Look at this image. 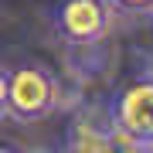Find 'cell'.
I'll use <instances>...</instances> for the list:
<instances>
[{
  "mask_svg": "<svg viewBox=\"0 0 153 153\" xmlns=\"http://www.w3.org/2000/svg\"><path fill=\"white\" fill-rule=\"evenodd\" d=\"M51 17H55V31L61 41L75 48H95L99 41L109 38L119 14L109 0H58Z\"/></svg>",
  "mask_w": 153,
  "mask_h": 153,
  "instance_id": "6da1fadb",
  "label": "cell"
},
{
  "mask_svg": "<svg viewBox=\"0 0 153 153\" xmlns=\"http://www.w3.org/2000/svg\"><path fill=\"white\" fill-rule=\"evenodd\" d=\"M61 88L44 65L24 61L10 71V119L17 123H38L41 116L55 112Z\"/></svg>",
  "mask_w": 153,
  "mask_h": 153,
  "instance_id": "7a4b0ae2",
  "label": "cell"
},
{
  "mask_svg": "<svg viewBox=\"0 0 153 153\" xmlns=\"http://www.w3.org/2000/svg\"><path fill=\"white\" fill-rule=\"evenodd\" d=\"M109 126L119 136L153 150V78H136L109 102Z\"/></svg>",
  "mask_w": 153,
  "mask_h": 153,
  "instance_id": "3957f363",
  "label": "cell"
},
{
  "mask_svg": "<svg viewBox=\"0 0 153 153\" xmlns=\"http://www.w3.org/2000/svg\"><path fill=\"white\" fill-rule=\"evenodd\" d=\"M61 153H116L109 126H99L88 116L71 119L68 129H65V150Z\"/></svg>",
  "mask_w": 153,
  "mask_h": 153,
  "instance_id": "277c9868",
  "label": "cell"
},
{
  "mask_svg": "<svg viewBox=\"0 0 153 153\" xmlns=\"http://www.w3.org/2000/svg\"><path fill=\"white\" fill-rule=\"evenodd\" d=\"M116 7V14H129V17H153V0H109Z\"/></svg>",
  "mask_w": 153,
  "mask_h": 153,
  "instance_id": "5b68a950",
  "label": "cell"
},
{
  "mask_svg": "<svg viewBox=\"0 0 153 153\" xmlns=\"http://www.w3.org/2000/svg\"><path fill=\"white\" fill-rule=\"evenodd\" d=\"M0 119H10V71L0 68Z\"/></svg>",
  "mask_w": 153,
  "mask_h": 153,
  "instance_id": "8992f818",
  "label": "cell"
},
{
  "mask_svg": "<svg viewBox=\"0 0 153 153\" xmlns=\"http://www.w3.org/2000/svg\"><path fill=\"white\" fill-rule=\"evenodd\" d=\"M143 75H146V78H153V51L146 55V65H143Z\"/></svg>",
  "mask_w": 153,
  "mask_h": 153,
  "instance_id": "52a82bcc",
  "label": "cell"
},
{
  "mask_svg": "<svg viewBox=\"0 0 153 153\" xmlns=\"http://www.w3.org/2000/svg\"><path fill=\"white\" fill-rule=\"evenodd\" d=\"M0 153H27V150H17V146H4V143H0Z\"/></svg>",
  "mask_w": 153,
  "mask_h": 153,
  "instance_id": "ba28073f",
  "label": "cell"
}]
</instances>
